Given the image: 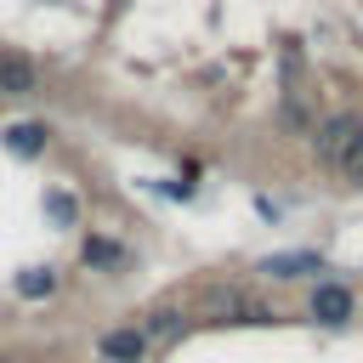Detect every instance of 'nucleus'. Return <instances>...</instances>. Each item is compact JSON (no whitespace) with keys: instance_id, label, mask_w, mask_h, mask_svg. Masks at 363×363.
I'll return each mask as SVG.
<instances>
[{"instance_id":"obj_7","label":"nucleus","mask_w":363,"mask_h":363,"mask_svg":"<svg viewBox=\"0 0 363 363\" xmlns=\"http://www.w3.org/2000/svg\"><path fill=\"white\" fill-rule=\"evenodd\" d=\"M51 284H57V278L34 267V272H23V278H17V295H28V301H34V295H51Z\"/></svg>"},{"instance_id":"obj_9","label":"nucleus","mask_w":363,"mask_h":363,"mask_svg":"<svg viewBox=\"0 0 363 363\" xmlns=\"http://www.w3.org/2000/svg\"><path fill=\"white\" fill-rule=\"evenodd\" d=\"M340 170H346V176H352V182L363 187V136H357V142L346 147V159H340Z\"/></svg>"},{"instance_id":"obj_8","label":"nucleus","mask_w":363,"mask_h":363,"mask_svg":"<svg viewBox=\"0 0 363 363\" xmlns=\"http://www.w3.org/2000/svg\"><path fill=\"white\" fill-rule=\"evenodd\" d=\"M176 329H182V318H176V312H153V318H147V335H153V340H170Z\"/></svg>"},{"instance_id":"obj_1","label":"nucleus","mask_w":363,"mask_h":363,"mask_svg":"<svg viewBox=\"0 0 363 363\" xmlns=\"http://www.w3.org/2000/svg\"><path fill=\"white\" fill-rule=\"evenodd\" d=\"M363 136V125L352 119V113H335V119H323L318 125V136H312V147H318V159H329V164H340L346 159V147Z\"/></svg>"},{"instance_id":"obj_2","label":"nucleus","mask_w":363,"mask_h":363,"mask_svg":"<svg viewBox=\"0 0 363 363\" xmlns=\"http://www.w3.org/2000/svg\"><path fill=\"white\" fill-rule=\"evenodd\" d=\"M96 346H102V357H108V363H142L147 335H142V329H108Z\"/></svg>"},{"instance_id":"obj_6","label":"nucleus","mask_w":363,"mask_h":363,"mask_svg":"<svg viewBox=\"0 0 363 363\" xmlns=\"http://www.w3.org/2000/svg\"><path fill=\"white\" fill-rule=\"evenodd\" d=\"M6 142H11L17 153H40V147H45V125H11Z\"/></svg>"},{"instance_id":"obj_3","label":"nucleus","mask_w":363,"mask_h":363,"mask_svg":"<svg viewBox=\"0 0 363 363\" xmlns=\"http://www.w3.org/2000/svg\"><path fill=\"white\" fill-rule=\"evenodd\" d=\"M312 318H318V323H346V318H352V295H346L340 284H318V289H312Z\"/></svg>"},{"instance_id":"obj_11","label":"nucleus","mask_w":363,"mask_h":363,"mask_svg":"<svg viewBox=\"0 0 363 363\" xmlns=\"http://www.w3.org/2000/svg\"><path fill=\"white\" fill-rule=\"evenodd\" d=\"M45 210H51L57 221H74V199H62V193H51V199H45Z\"/></svg>"},{"instance_id":"obj_5","label":"nucleus","mask_w":363,"mask_h":363,"mask_svg":"<svg viewBox=\"0 0 363 363\" xmlns=\"http://www.w3.org/2000/svg\"><path fill=\"white\" fill-rule=\"evenodd\" d=\"M261 272H272V278H306V272H323V261L306 255V250H295V255H267Z\"/></svg>"},{"instance_id":"obj_4","label":"nucleus","mask_w":363,"mask_h":363,"mask_svg":"<svg viewBox=\"0 0 363 363\" xmlns=\"http://www.w3.org/2000/svg\"><path fill=\"white\" fill-rule=\"evenodd\" d=\"M0 91H6V96H34V91H40L34 62H23V57H0Z\"/></svg>"},{"instance_id":"obj_10","label":"nucleus","mask_w":363,"mask_h":363,"mask_svg":"<svg viewBox=\"0 0 363 363\" xmlns=\"http://www.w3.org/2000/svg\"><path fill=\"white\" fill-rule=\"evenodd\" d=\"M85 261H119V244H102V238H91V244H85Z\"/></svg>"}]
</instances>
